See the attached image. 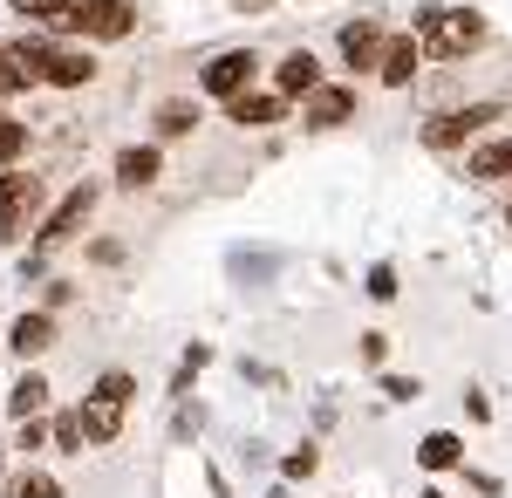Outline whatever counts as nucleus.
Masks as SVG:
<instances>
[{"instance_id":"10","label":"nucleus","mask_w":512,"mask_h":498,"mask_svg":"<svg viewBox=\"0 0 512 498\" xmlns=\"http://www.w3.org/2000/svg\"><path fill=\"white\" fill-rule=\"evenodd\" d=\"M383 21H369V14H362V21H349V28H342V69H355V76H369V69H376V62H383Z\"/></svg>"},{"instance_id":"8","label":"nucleus","mask_w":512,"mask_h":498,"mask_svg":"<svg viewBox=\"0 0 512 498\" xmlns=\"http://www.w3.org/2000/svg\"><path fill=\"white\" fill-rule=\"evenodd\" d=\"M110 178H117V192H151L164 178V144H123Z\"/></svg>"},{"instance_id":"21","label":"nucleus","mask_w":512,"mask_h":498,"mask_svg":"<svg viewBox=\"0 0 512 498\" xmlns=\"http://www.w3.org/2000/svg\"><path fill=\"white\" fill-rule=\"evenodd\" d=\"M28 89V69L14 62V41H0V96H21Z\"/></svg>"},{"instance_id":"6","label":"nucleus","mask_w":512,"mask_h":498,"mask_svg":"<svg viewBox=\"0 0 512 498\" xmlns=\"http://www.w3.org/2000/svg\"><path fill=\"white\" fill-rule=\"evenodd\" d=\"M499 116H506L499 96H485V103H458V110H444V116L424 123V151H465V144H478Z\"/></svg>"},{"instance_id":"29","label":"nucleus","mask_w":512,"mask_h":498,"mask_svg":"<svg viewBox=\"0 0 512 498\" xmlns=\"http://www.w3.org/2000/svg\"><path fill=\"white\" fill-rule=\"evenodd\" d=\"M506 226H512V198H506Z\"/></svg>"},{"instance_id":"20","label":"nucleus","mask_w":512,"mask_h":498,"mask_svg":"<svg viewBox=\"0 0 512 498\" xmlns=\"http://www.w3.org/2000/svg\"><path fill=\"white\" fill-rule=\"evenodd\" d=\"M48 444H55V451H82V417L76 410H55V417H48Z\"/></svg>"},{"instance_id":"13","label":"nucleus","mask_w":512,"mask_h":498,"mask_svg":"<svg viewBox=\"0 0 512 498\" xmlns=\"http://www.w3.org/2000/svg\"><path fill=\"white\" fill-rule=\"evenodd\" d=\"M7 348H14L21 362H35V355H48V348H55V314H48V307H35V314H21V321L7 328Z\"/></svg>"},{"instance_id":"19","label":"nucleus","mask_w":512,"mask_h":498,"mask_svg":"<svg viewBox=\"0 0 512 498\" xmlns=\"http://www.w3.org/2000/svg\"><path fill=\"white\" fill-rule=\"evenodd\" d=\"M458 458H465V444H458L451 430H437V437H424V444H417V464H424V471H451Z\"/></svg>"},{"instance_id":"24","label":"nucleus","mask_w":512,"mask_h":498,"mask_svg":"<svg viewBox=\"0 0 512 498\" xmlns=\"http://www.w3.org/2000/svg\"><path fill=\"white\" fill-rule=\"evenodd\" d=\"M14 444H21V451L35 458L41 444H48V417H35V423H14Z\"/></svg>"},{"instance_id":"9","label":"nucleus","mask_w":512,"mask_h":498,"mask_svg":"<svg viewBox=\"0 0 512 498\" xmlns=\"http://www.w3.org/2000/svg\"><path fill=\"white\" fill-rule=\"evenodd\" d=\"M349 116H355V89L349 82H321L315 96L301 103V123H308V130H342Z\"/></svg>"},{"instance_id":"5","label":"nucleus","mask_w":512,"mask_h":498,"mask_svg":"<svg viewBox=\"0 0 512 498\" xmlns=\"http://www.w3.org/2000/svg\"><path fill=\"white\" fill-rule=\"evenodd\" d=\"M41 212H48V185H41V171H0V246H21L28 232L41 226Z\"/></svg>"},{"instance_id":"23","label":"nucleus","mask_w":512,"mask_h":498,"mask_svg":"<svg viewBox=\"0 0 512 498\" xmlns=\"http://www.w3.org/2000/svg\"><path fill=\"white\" fill-rule=\"evenodd\" d=\"M14 498H62V485H55L48 471H21V485H14Z\"/></svg>"},{"instance_id":"30","label":"nucleus","mask_w":512,"mask_h":498,"mask_svg":"<svg viewBox=\"0 0 512 498\" xmlns=\"http://www.w3.org/2000/svg\"><path fill=\"white\" fill-rule=\"evenodd\" d=\"M424 498H437V492H424Z\"/></svg>"},{"instance_id":"11","label":"nucleus","mask_w":512,"mask_h":498,"mask_svg":"<svg viewBox=\"0 0 512 498\" xmlns=\"http://www.w3.org/2000/svg\"><path fill=\"white\" fill-rule=\"evenodd\" d=\"M315 89H321V55H308V48L280 55V69H274V96H287V103H308Z\"/></svg>"},{"instance_id":"1","label":"nucleus","mask_w":512,"mask_h":498,"mask_svg":"<svg viewBox=\"0 0 512 498\" xmlns=\"http://www.w3.org/2000/svg\"><path fill=\"white\" fill-rule=\"evenodd\" d=\"M96 205H103V185H96V178H76L69 192L41 212V226L28 232V267H48V253H62V246L96 219Z\"/></svg>"},{"instance_id":"3","label":"nucleus","mask_w":512,"mask_h":498,"mask_svg":"<svg viewBox=\"0 0 512 498\" xmlns=\"http://www.w3.org/2000/svg\"><path fill=\"white\" fill-rule=\"evenodd\" d=\"M48 28H62L69 41H130L137 0H62Z\"/></svg>"},{"instance_id":"26","label":"nucleus","mask_w":512,"mask_h":498,"mask_svg":"<svg viewBox=\"0 0 512 498\" xmlns=\"http://www.w3.org/2000/svg\"><path fill=\"white\" fill-rule=\"evenodd\" d=\"M287 478H315V444H308V451H294V458H287Z\"/></svg>"},{"instance_id":"27","label":"nucleus","mask_w":512,"mask_h":498,"mask_svg":"<svg viewBox=\"0 0 512 498\" xmlns=\"http://www.w3.org/2000/svg\"><path fill=\"white\" fill-rule=\"evenodd\" d=\"M96 267H123V246H117V239H96Z\"/></svg>"},{"instance_id":"4","label":"nucleus","mask_w":512,"mask_h":498,"mask_svg":"<svg viewBox=\"0 0 512 498\" xmlns=\"http://www.w3.org/2000/svg\"><path fill=\"white\" fill-rule=\"evenodd\" d=\"M130 396H137V376H130V369H103V376L89 383V396H82V410H76L82 417V444H117Z\"/></svg>"},{"instance_id":"18","label":"nucleus","mask_w":512,"mask_h":498,"mask_svg":"<svg viewBox=\"0 0 512 498\" xmlns=\"http://www.w3.org/2000/svg\"><path fill=\"white\" fill-rule=\"evenodd\" d=\"M28 144H35V137H28V123L0 110V171H21V157H28Z\"/></svg>"},{"instance_id":"28","label":"nucleus","mask_w":512,"mask_h":498,"mask_svg":"<svg viewBox=\"0 0 512 498\" xmlns=\"http://www.w3.org/2000/svg\"><path fill=\"white\" fill-rule=\"evenodd\" d=\"M369 287H376V301H390V294H396V273L376 267V273H369Z\"/></svg>"},{"instance_id":"14","label":"nucleus","mask_w":512,"mask_h":498,"mask_svg":"<svg viewBox=\"0 0 512 498\" xmlns=\"http://www.w3.org/2000/svg\"><path fill=\"white\" fill-rule=\"evenodd\" d=\"M7 417H14V423L48 417V376H41V369H21V383L7 389Z\"/></svg>"},{"instance_id":"15","label":"nucleus","mask_w":512,"mask_h":498,"mask_svg":"<svg viewBox=\"0 0 512 498\" xmlns=\"http://www.w3.org/2000/svg\"><path fill=\"white\" fill-rule=\"evenodd\" d=\"M185 130H198V96H171V103H158V110H151V144L185 137Z\"/></svg>"},{"instance_id":"22","label":"nucleus","mask_w":512,"mask_h":498,"mask_svg":"<svg viewBox=\"0 0 512 498\" xmlns=\"http://www.w3.org/2000/svg\"><path fill=\"white\" fill-rule=\"evenodd\" d=\"M205 362H212V348L192 342V348H185V362H178V376H171V389H192V376L205 369Z\"/></svg>"},{"instance_id":"7","label":"nucleus","mask_w":512,"mask_h":498,"mask_svg":"<svg viewBox=\"0 0 512 498\" xmlns=\"http://www.w3.org/2000/svg\"><path fill=\"white\" fill-rule=\"evenodd\" d=\"M253 76H260V55H253V48H226V55H212V62H205L198 89H205V96H219V103H233V96L253 89Z\"/></svg>"},{"instance_id":"16","label":"nucleus","mask_w":512,"mask_h":498,"mask_svg":"<svg viewBox=\"0 0 512 498\" xmlns=\"http://www.w3.org/2000/svg\"><path fill=\"white\" fill-rule=\"evenodd\" d=\"M287 110H294L287 96H260V89H246V96H233V103H226V116H233V123H280Z\"/></svg>"},{"instance_id":"17","label":"nucleus","mask_w":512,"mask_h":498,"mask_svg":"<svg viewBox=\"0 0 512 498\" xmlns=\"http://www.w3.org/2000/svg\"><path fill=\"white\" fill-rule=\"evenodd\" d=\"M472 178H512V137L472 144Z\"/></svg>"},{"instance_id":"25","label":"nucleus","mask_w":512,"mask_h":498,"mask_svg":"<svg viewBox=\"0 0 512 498\" xmlns=\"http://www.w3.org/2000/svg\"><path fill=\"white\" fill-rule=\"evenodd\" d=\"M7 7H14V14H28V21H35V28H48V21H55V7H62V0H7Z\"/></svg>"},{"instance_id":"12","label":"nucleus","mask_w":512,"mask_h":498,"mask_svg":"<svg viewBox=\"0 0 512 498\" xmlns=\"http://www.w3.org/2000/svg\"><path fill=\"white\" fill-rule=\"evenodd\" d=\"M417 69H424V48H417V35H390V41H383L376 76L390 82V89H410V82H417Z\"/></svg>"},{"instance_id":"2","label":"nucleus","mask_w":512,"mask_h":498,"mask_svg":"<svg viewBox=\"0 0 512 498\" xmlns=\"http://www.w3.org/2000/svg\"><path fill=\"white\" fill-rule=\"evenodd\" d=\"M417 48H424V62H465L485 48V14L478 7H424Z\"/></svg>"}]
</instances>
